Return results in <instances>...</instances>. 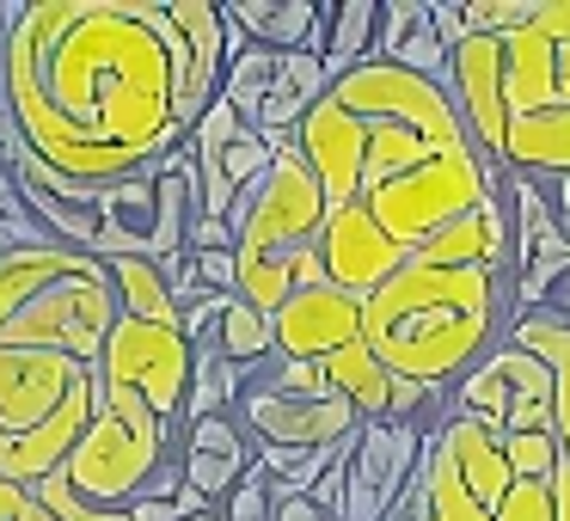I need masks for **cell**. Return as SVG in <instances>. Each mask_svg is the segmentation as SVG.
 Segmentation results:
<instances>
[{"label":"cell","mask_w":570,"mask_h":521,"mask_svg":"<svg viewBox=\"0 0 570 521\" xmlns=\"http://www.w3.org/2000/svg\"><path fill=\"white\" fill-rule=\"evenodd\" d=\"M417 497H423V515L430 521H497V509H484L479 497H472V484L460 479V466L442 454L435 435H430L423 466H417Z\"/></svg>","instance_id":"21"},{"label":"cell","mask_w":570,"mask_h":521,"mask_svg":"<svg viewBox=\"0 0 570 521\" xmlns=\"http://www.w3.org/2000/svg\"><path fill=\"white\" fill-rule=\"evenodd\" d=\"M454 417L509 435H558V374L521 344H497L466 381H454Z\"/></svg>","instance_id":"7"},{"label":"cell","mask_w":570,"mask_h":521,"mask_svg":"<svg viewBox=\"0 0 570 521\" xmlns=\"http://www.w3.org/2000/svg\"><path fill=\"white\" fill-rule=\"evenodd\" d=\"M190 368H197V344L185 337V325H148V320H117L111 344H105V386H129L141 393L166 423H185L190 405Z\"/></svg>","instance_id":"8"},{"label":"cell","mask_w":570,"mask_h":521,"mask_svg":"<svg viewBox=\"0 0 570 521\" xmlns=\"http://www.w3.org/2000/svg\"><path fill=\"white\" fill-rule=\"evenodd\" d=\"M197 276L209 295H239V258L234 252H197Z\"/></svg>","instance_id":"32"},{"label":"cell","mask_w":570,"mask_h":521,"mask_svg":"<svg viewBox=\"0 0 570 521\" xmlns=\"http://www.w3.org/2000/svg\"><path fill=\"white\" fill-rule=\"evenodd\" d=\"M124 301L111 264L75 246H26L0 258V472L75 399L99 393L105 344Z\"/></svg>","instance_id":"2"},{"label":"cell","mask_w":570,"mask_h":521,"mask_svg":"<svg viewBox=\"0 0 570 521\" xmlns=\"http://www.w3.org/2000/svg\"><path fill=\"white\" fill-rule=\"evenodd\" d=\"M558 442H564V460H570V381L558 386Z\"/></svg>","instance_id":"37"},{"label":"cell","mask_w":570,"mask_h":521,"mask_svg":"<svg viewBox=\"0 0 570 521\" xmlns=\"http://www.w3.org/2000/svg\"><path fill=\"white\" fill-rule=\"evenodd\" d=\"M497 178H503L509 222H515V307L540 313V301H552V288L570 276V234L540 178L521 173H497Z\"/></svg>","instance_id":"10"},{"label":"cell","mask_w":570,"mask_h":521,"mask_svg":"<svg viewBox=\"0 0 570 521\" xmlns=\"http://www.w3.org/2000/svg\"><path fill=\"white\" fill-rule=\"evenodd\" d=\"M215 350H222L234 368H246V374H258L264 362L276 356V320L271 313H258L252 301H227V313H222V332H215Z\"/></svg>","instance_id":"23"},{"label":"cell","mask_w":570,"mask_h":521,"mask_svg":"<svg viewBox=\"0 0 570 521\" xmlns=\"http://www.w3.org/2000/svg\"><path fill=\"white\" fill-rule=\"evenodd\" d=\"M264 386L295 399H332V381H325V362H276V374Z\"/></svg>","instance_id":"31"},{"label":"cell","mask_w":570,"mask_h":521,"mask_svg":"<svg viewBox=\"0 0 570 521\" xmlns=\"http://www.w3.org/2000/svg\"><path fill=\"white\" fill-rule=\"evenodd\" d=\"M0 99L31 160L80 190L185 148L178 26L166 0H26L0 50Z\"/></svg>","instance_id":"1"},{"label":"cell","mask_w":570,"mask_h":521,"mask_svg":"<svg viewBox=\"0 0 570 521\" xmlns=\"http://www.w3.org/2000/svg\"><path fill=\"white\" fill-rule=\"evenodd\" d=\"M239 129H246V117H239V111H234V105H227V99H215V105H209V117H203V124L190 129V141H185V148H190V154H197V160H203V154H222L227 141L239 136Z\"/></svg>","instance_id":"30"},{"label":"cell","mask_w":570,"mask_h":521,"mask_svg":"<svg viewBox=\"0 0 570 521\" xmlns=\"http://www.w3.org/2000/svg\"><path fill=\"white\" fill-rule=\"evenodd\" d=\"M31 509H38V491H26V484L0 479V521H26Z\"/></svg>","instance_id":"34"},{"label":"cell","mask_w":570,"mask_h":521,"mask_svg":"<svg viewBox=\"0 0 570 521\" xmlns=\"http://www.w3.org/2000/svg\"><path fill=\"white\" fill-rule=\"evenodd\" d=\"M552 491H558V521H570V460H558V472H552Z\"/></svg>","instance_id":"36"},{"label":"cell","mask_w":570,"mask_h":521,"mask_svg":"<svg viewBox=\"0 0 570 521\" xmlns=\"http://www.w3.org/2000/svg\"><path fill=\"white\" fill-rule=\"evenodd\" d=\"M503 454H509V472L521 484H552L558 460H564V442L558 435H509Z\"/></svg>","instance_id":"27"},{"label":"cell","mask_w":570,"mask_h":521,"mask_svg":"<svg viewBox=\"0 0 570 521\" xmlns=\"http://www.w3.org/2000/svg\"><path fill=\"white\" fill-rule=\"evenodd\" d=\"M173 430L178 423H166L141 393H129V386H105L87 442L68 454V466L56 472V479H62L75 497H87V503L136 509L141 497L160 484V472L178 466L173 460Z\"/></svg>","instance_id":"6"},{"label":"cell","mask_w":570,"mask_h":521,"mask_svg":"<svg viewBox=\"0 0 570 521\" xmlns=\"http://www.w3.org/2000/svg\"><path fill=\"white\" fill-rule=\"evenodd\" d=\"M43 227L31 222V209H26V197H19V178H13V166L0 160V258L7 252H26V246H43Z\"/></svg>","instance_id":"26"},{"label":"cell","mask_w":570,"mask_h":521,"mask_svg":"<svg viewBox=\"0 0 570 521\" xmlns=\"http://www.w3.org/2000/svg\"><path fill=\"white\" fill-rule=\"evenodd\" d=\"M178 460H185L190 491H197L209 509H222L252 472V435H246V423H239L234 411H227V417H203V423L185 430V454Z\"/></svg>","instance_id":"15"},{"label":"cell","mask_w":570,"mask_h":521,"mask_svg":"<svg viewBox=\"0 0 570 521\" xmlns=\"http://www.w3.org/2000/svg\"><path fill=\"white\" fill-rule=\"evenodd\" d=\"M423 430L417 423H362L344 454V509L337 521H393L411 497L423 466Z\"/></svg>","instance_id":"9"},{"label":"cell","mask_w":570,"mask_h":521,"mask_svg":"<svg viewBox=\"0 0 570 521\" xmlns=\"http://www.w3.org/2000/svg\"><path fill=\"white\" fill-rule=\"evenodd\" d=\"M178 26V124L185 136L209 117V105L227 87V7L215 0H166Z\"/></svg>","instance_id":"12"},{"label":"cell","mask_w":570,"mask_h":521,"mask_svg":"<svg viewBox=\"0 0 570 521\" xmlns=\"http://www.w3.org/2000/svg\"><path fill=\"white\" fill-rule=\"evenodd\" d=\"M435 442H442V454L460 466V479L472 484V497H479L484 509H497L509 497L515 472H509V454H503V435H497V430H484V423L454 417V411H448L442 430H435Z\"/></svg>","instance_id":"16"},{"label":"cell","mask_w":570,"mask_h":521,"mask_svg":"<svg viewBox=\"0 0 570 521\" xmlns=\"http://www.w3.org/2000/svg\"><path fill=\"white\" fill-rule=\"evenodd\" d=\"M515 307V276L442 271L411 258L386 288L362 301V337L393 374L454 386L497 350V325Z\"/></svg>","instance_id":"4"},{"label":"cell","mask_w":570,"mask_h":521,"mask_svg":"<svg viewBox=\"0 0 570 521\" xmlns=\"http://www.w3.org/2000/svg\"><path fill=\"white\" fill-rule=\"evenodd\" d=\"M325 203L313 166L301 160V148H283L264 185H252L234 209V239H239V301H252L258 313H283L295 295V258L320 246L325 234Z\"/></svg>","instance_id":"5"},{"label":"cell","mask_w":570,"mask_h":521,"mask_svg":"<svg viewBox=\"0 0 570 521\" xmlns=\"http://www.w3.org/2000/svg\"><path fill=\"white\" fill-rule=\"evenodd\" d=\"M0 50H7V43H0Z\"/></svg>","instance_id":"39"},{"label":"cell","mask_w":570,"mask_h":521,"mask_svg":"<svg viewBox=\"0 0 570 521\" xmlns=\"http://www.w3.org/2000/svg\"><path fill=\"white\" fill-rule=\"evenodd\" d=\"M509 344H521L533 362H546V368L558 374V386L570 381V320L564 313H552V307L521 313V320L509 325Z\"/></svg>","instance_id":"25"},{"label":"cell","mask_w":570,"mask_h":521,"mask_svg":"<svg viewBox=\"0 0 570 521\" xmlns=\"http://www.w3.org/2000/svg\"><path fill=\"white\" fill-rule=\"evenodd\" d=\"M362 337V301L344 288H295L276 313V356L283 362H325Z\"/></svg>","instance_id":"14"},{"label":"cell","mask_w":570,"mask_h":521,"mask_svg":"<svg viewBox=\"0 0 570 521\" xmlns=\"http://www.w3.org/2000/svg\"><path fill=\"white\" fill-rule=\"evenodd\" d=\"M38 503L50 509L56 521H136L129 509H105V503H87V497H75L62 479H43V484H38Z\"/></svg>","instance_id":"28"},{"label":"cell","mask_w":570,"mask_h":521,"mask_svg":"<svg viewBox=\"0 0 570 521\" xmlns=\"http://www.w3.org/2000/svg\"><path fill=\"white\" fill-rule=\"evenodd\" d=\"M381 26H386V7L381 0H337L325 7V31H320V62L332 80L356 75L362 62L381 56Z\"/></svg>","instance_id":"19"},{"label":"cell","mask_w":570,"mask_h":521,"mask_svg":"<svg viewBox=\"0 0 570 521\" xmlns=\"http://www.w3.org/2000/svg\"><path fill=\"white\" fill-rule=\"evenodd\" d=\"M393 521H405V515H393Z\"/></svg>","instance_id":"38"},{"label":"cell","mask_w":570,"mask_h":521,"mask_svg":"<svg viewBox=\"0 0 570 521\" xmlns=\"http://www.w3.org/2000/svg\"><path fill=\"white\" fill-rule=\"evenodd\" d=\"M325 381H332L337 399L356 405L362 423H386V417H393V368L368 350V337H356V344H344L337 356H325Z\"/></svg>","instance_id":"20"},{"label":"cell","mask_w":570,"mask_h":521,"mask_svg":"<svg viewBox=\"0 0 570 521\" xmlns=\"http://www.w3.org/2000/svg\"><path fill=\"white\" fill-rule=\"evenodd\" d=\"M246 423L252 448H344L356 442L362 417L350 399H295V393H276V386L252 381L246 399L234 411Z\"/></svg>","instance_id":"11"},{"label":"cell","mask_w":570,"mask_h":521,"mask_svg":"<svg viewBox=\"0 0 570 521\" xmlns=\"http://www.w3.org/2000/svg\"><path fill=\"white\" fill-rule=\"evenodd\" d=\"M448 92L497 173L570 178V0H540L515 38H466L448 56Z\"/></svg>","instance_id":"3"},{"label":"cell","mask_w":570,"mask_h":521,"mask_svg":"<svg viewBox=\"0 0 570 521\" xmlns=\"http://www.w3.org/2000/svg\"><path fill=\"white\" fill-rule=\"evenodd\" d=\"M381 62L448 87V43H442V31H435V19H430V0H393V7H386Z\"/></svg>","instance_id":"18"},{"label":"cell","mask_w":570,"mask_h":521,"mask_svg":"<svg viewBox=\"0 0 570 521\" xmlns=\"http://www.w3.org/2000/svg\"><path fill=\"white\" fill-rule=\"evenodd\" d=\"M497 521H558V491L552 484H509V497L497 503Z\"/></svg>","instance_id":"29"},{"label":"cell","mask_w":570,"mask_h":521,"mask_svg":"<svg viewBox=\"0 0 570 521\" xmlns=\"http://www.w3.org/2000/svg\"><path fill=\"white\" fill-rule=\"evenodd\" d=\"M227 19H234L258 50H276V56L320 50V31H325L320 0H227Z\"/></svg>","instance_id":"17"},{"label":"cell","mask_w":570,"mask_h":521,"mask_svg":"<svg viewBox=\"0 0 570 521\" xmlns=\"http://www.w3.org/2000/svg\"><path fill=\"white\" fill-rule=\"evenodd\" d=\"M320 258H325V276H332V288H344V295L368 301L374 288H386L399 271H405L411 252L399 246V239L386 234V227L374 222L368 209H362V203H350V209H332V215H325Z\"/></svg>","instance_id":"13"},{"label":"cell","mask_w":570,"mask_h":521,"mask_svg":"<svg viewBox=\"0 0 570 521\" xmlns=\"http://www.w3.org/2000/svg\"><path fill=\"white\" fill-rule=\"evenodd\" d=\"M276 75H283V56H276V50H258V43H246V50H239L234 62H227V87H222V99L234 105L239 117H246V129H258L264 99H271Z\"/></svg>","instance_id":"24"},{"label":"cell","mask_w":570,"mask_h":521,"mask_svg":"<svg viewBox=\"0 0 570 521\" xmlns=\"http://www.w3.org/2000/svg\"><path fill=\"white\" fill-rule=\"evenodd\" d=\"M190 252H239L234 222H215V215H197V227H190Z\"/></svg>","instance_id":"33"},{"label":"cell","mask_w":570,"mask_h":521,"mask_svg":"<svg viewBox=\"0 0 570 521\" xmlns=\"http://www.w3.org/2000/svg\"><path fill=\"white\" fill-rule=\"evenodd\" d=\"M111 283L117 301H124L129 320H148V325H185V307H178L173 283L154 258H111Z\"/></svg>","instance_id":"22"},{"label":"cell","mask_w":570,"mask_h":521,"mask_svg":"<svg viewBox=\"0 0 570 521\" xmlns=\"http://www.w3.org/2000/svg\"><path fill=\"white\" fill-rule=\"evenodd\" d=\"M271 503H276V521H332L313 497H271Z\"/></svg>","instance_id":"35"}]
</instances>
